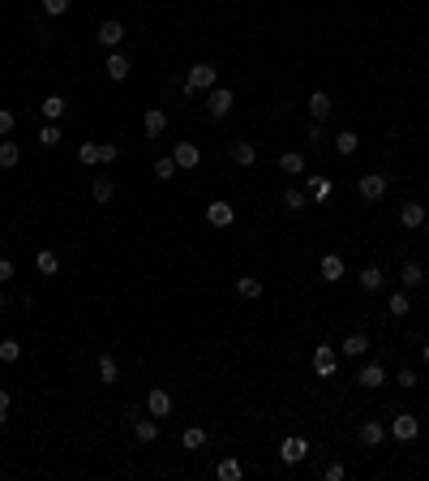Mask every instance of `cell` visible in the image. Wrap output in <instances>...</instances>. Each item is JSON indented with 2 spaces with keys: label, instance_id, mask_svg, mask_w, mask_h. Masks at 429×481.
I'll use <instances>...</instances> for the list:
<instances>
[{
  "label": "cell",
  "instance_id": "cell-1",
  "mask_svg": "<svg viewBox=\"0 0 429 481\" xmlns=\"http://www.w3.org/2000/svg\"><path fill=\"white\" fill-rule=\"evenodd\" d=\"M185 95H194V90H215V65H206V60H198L194 69L185 73Z\"/></svg>",
  "mask_w": 429,
  "mask_h": 481
},
{
  "label": "cell",
  "instance_id": "cell-2",
  "mask_svg": "<svg viewBox=\"0 0 429 481\" xmlns=\"http://www.w3.org/2000/svg\"><path fill=\"white\" fill-rule=\"evenodd\" d=\"M361 198L365 202H378V198H387V189H391V176L387 172H369V176H361Z\"/></svg>",
  "mask_w": 429,
  "mask_h": 481
},
{
  "label": "cell",
  "instance_id": "cell-3",
  "mask_svg": "<svg viewBox=\"0 0 429 481\" xmlns=\"http://www.w3.org/2000/svg\"><path fill=\"white\" fill-rule=\"evenodd\" d=\"M343 275H348V267H343L339 254H322V262H317V280H322V284H339Z\"/></svg>",
  "mask_w": 429,
  "mask_h": 481
},
{
  "label": "cell",
  "instance_id": "cell-4",
  "mask_svg": "<svg viewBox=\"0 0 429 481\" xmlns=\"http://www.w3.org/2000/svg\"><path fill=\"white\" fill-rule=\"evenodd\" d=\"M313 370H317V378H335L339 357H335V348H330V344H317V352H313Z\"/></svg>",
  "mask_w": 429,
  "mask_h": 481
},
{
  "label": "cell",
  "instance_id": "cell-5",
  "mask_svg": "<svg viewBox=\"0 0 429 481\" xmlns=\"http://www.w3.org/2000/svg\"><path fill=\"white\" fill-rule=\"evenodd\" d=\"M232 103H236V99H232V90H228V86H215V90H211V99H206V116H215V121H219V116H228Z\"/></svg>",
  "mask_w": 429,
  "mask_h": 481
},
{
  "label": "cell",
  "instance_id": "cell-6",
  "mask_svg": "<svg viewBox=\"0 0 429 481\" xmlns=\"http://www.w3.org/2000/svg\"><path fill=\"white\" fill-rule=\"evenodd\" d=\"M172 159H177L181 172H194V168L202 164V151L194 147V142H177V147H172Z\"/></svg>",
  "mask_w": 429,
  "mask_h": 481
},
{
  "label": "cell",
  "instance_id": "cell-7",
  "mask_svg": "<svg viewBox=\"0 0 429 481\" xmlns=\"http://www.w3.org/2000/svg\"><path fill=\"white\" fill-rule=\"evenodd\" d=\"M391 434L400 439V443H412V439L421 434V421H417V417H412V412H400V417H395V421H391Z\"/></svg>",
  "mask_w": 429,
  "mask_h": 481
},
{
  "label": "cell",
  "instance_id": "cell-8",
  "mask_svg": "<svg viewBox=\"0 0 429 481\" xmlns=\"http://www.w3.org/2000/svg\"><path fill=\"white\" fill-rule=\"evenodd\" d=\"M232 219H236L232 202H211L206 206V223H211V228H232Z\"/></svg>",
  "mask_w": 429,
  "mask_h": 481
},
{
  "label": "cell",
  "instance_id": "cell-9",
  "mask_svg": "<svg viewBox=\"0 0 429 481\" xmlns=\"http://www.w3.org/2000/svg\"><path fill=\"white\" fill-rule=\"evenodd\" d=\"M146 412L155 417V421H164V417H172V395H168L164 387L146 391Z\"/></svg>",
  "mask_w": 429,
  "mask_h": 481
},
{
  "label": "cell",
  "instance_id": "cell-10",
  "mask_svg": "<svg viewBox=\"0 0 429 481\" xmlns=\"http://www.w3.org/2000/svg\"><path fill=\"white\" fill-rule=\"evenodd\" d=\"M305 456H309V443H305V439H296V434H292V439H283V443H279V460H283V464H300Z\"/></svg>",
  "mask_w": 429,
  "mask_h": 481
},
{
  "label": "cell",
  "instance_id": "cell-11",
  "mask_svg": "<svg viewBox=\"0 0 429 481\" xmlns=\"http://www.w3.org/2000/svg\"><path fill=\"white\" fill-rule=\"evenodd\" d=\"M94 39H99V43L107 47V52H116V47H120V39H125V22H116V18H107V22L99 26V35H94Z\"/></svg>",
  "mask_w": 429,
  "mask_h": 481
},
{
  "label": "cell",
  "instance_id": "cell-12",
  "mask_svg": "<svg viewBox=\"0 0 429 481\" xmlns=\"http://www.w3.org/2000/svg\"><path fill=\"white\" fill-rule=\"evenodd\" d=\"M400 223H404L408 232L425 228V206H421V202H404V206H400Z\"/></svg>",
  "mask_w": 429,
  "mask_h": 481
},
{
  "label": "cell",
  "instance_id": "cell-13",
  "mask_svg": "<svg viewBox=\"0 0 429 481\" xmlns=\"http://www.w3.org/2000/svg\"><path fill=\"white\" fill-rule=\"evenodd\" d=\"M103 69H107V77H112V82H125V77H129V56H120V52H107V60H103Z\"/></svg>",
  "mask_w": 429,
  "mask_h": 481
},
{
  "label": "cell",
  "instance_id": "cell-14",
  "mask_svg": "<svg viewBox=\"0 0 429 481\" xmlns=\"http://www.w3.org/2000/svg\"><path fill=\"white\" fill-rule=\"evenodd\" d=\"M330 189H335V185H330V176H309V185H305V194H309V202H317V206H322L326 198H330Z\"/></svg>",
  "mask_w": 429,
  "mask_h": 481
},
{
  "label": "cell",
  "instance_id": "cell-15",
  "mask_svg": "<svg viewBox=\"0 0 429 481\" xmlns=\"http://www.w3.org/2000/svg\"><path fill=\"white\" fill-rule=\"evenodd\" d=\"M356 280H361V288H365V293H378V288L387 284L382 267H374V262H369V267H361V271H356Z\"/></svg>",
  "mask_w": 429,
  "mask_h": 481
},
{
  "label": "cell",
  "instance_id": "cell-16",
  "mask_svg": "<svg viewBox=\"0 0 429 481\" xmlns=\"http://www.w3.org/2000/svg\"><path fill=\"white\" fill-rule=\"evenodd\" d=\"M142 125H146V138H159V134L168 130V112H164V108H146Z\"/></svg>",
  "mask_w": 429,
  "mask_h": 481
},
{
  "label": "cell",
  "instance_id": "cell-17",
  "mask_svg": "<svg viewBox=\"0 0 429 481\" xmlns=\"http://www.w3.org/2000/svg\"><path fill=\"white\" fill-rule=\"evenodd\" d=\"M35 271H39L43 280H52L56 271H60V258H56V249H39V254H35Z\"/></svg>",
  "mask_w": 429,
  "mask_h": 481
},
{
  "label": "cell",
  "instance_id": "cell-18",
  "mask_svg": "<svg viewBox=\"0 0 429 481\" xmlns=\"http://www.w3.org/2000/svg\"><path fill=\"white\" fill-rule=\"evenodd\" d=\"M356 382H361V387H382V382H387V370H382V365H378V361H369V365H365V370L356 374Z\"/></svg>",
  "mask_w": 429,
  "mask_h": 481
},
{
  "label": "cell",
  "instance_id": "cell-19",
  "mask_svg": "<svg viewBox=\"0 0 429 481\" xmlns=\"http://www.w3.org/2000/svg\"><path fill=\"white\" fill-rule=\"evenodd\" d=\"M232 159L241 168H253L258 164V147H253V142H232Z\"/></svg>",
  "mask_w": 429,
  "mask_h": 481
},
{
  "label": "cell",
  "instance_id": "cell-20",
  "mask_svg": "<svg viewBox=\"0 0 429 481\" xmlns=\"http://www.w3.org/2000/svg\"><path fill=\"white\" fill-rule=\"evenodd\" d=\"M309 116H313V121H326V116H330V95H326V90H313V95H309Z\"/></svg>",
  "mask_w": 429,
  "mask_h": 481
},
{
  "label": "cell",
  "instance_id": "cell-21",
  "mask_svg": "<svg viewBox=\"0 0 429 481\" xmlns=\"http://www.w3.org/2000/svg\"><path fill=\"white\" fill-rule=\"evenodd\" d=\"M339 352H343V357H365V352H369V340H365L361 331H352V335L339 344Z\"/></svg>",
  "mask_w": 429,
  "mask_h": 481
},
{
  "label": "cell",
  "instance_id": "cell-22",
  "mask_svg": "<svg viewBox=\"0 0 429 481\" xmlns=\"http://www.w3.org/2000/svg\"><path fill=\"white\" fill-rule=\"evenodd\" d=\"M305 206H309V194H305V189H296V185L283 189V211H305Z\"/></svg>",
  "mask_w": 429,
  "mask_h": 481
},
{
  "label": "cell",
  "instance_id": "cell-23",
  "mask_svg": "<svg viewBox=\"0 0 429 481\" xmlns=\"http://www.w3.org/2000/svg\"><path fill=\"white\" fill-rule=\"evenodd\" d=\"M382 439H387L382 421H365V426H361V443H365V447H382Z\"/></svg>",
  "mask_w": 429,
  "mask_h": 481
},
{
  "label": "cell",
  "instance_id": "cell-24",
  "mask_svg": "<svg viewBox=\"0 0 429 481\" xmlns=\"http://www.w3.org/2000/svg\"><path fill=\"white\" fill-rule=\"evenodd\" d=\"M90 194H94V202H112V194H116L112 176H107V172H99V176H94V189H90Z\"/></svg>",
  "mask_w": 429,
  "mask_h": 481
},
{
  "label": "cell",
  "instance_id": "cell-25",
  "mask_svg": "<svg viewBox=\"0 0 429 481\" xmlns=\"http://www.w3.org/2000/svg\"><path fill=\"white\" fill-rule=\"evenodd\" d=\"M279 172H283V176H296V172H305V155H296V151H283V155H279Z\"/></svg>",
  "mask_w": 429,
  "mask_h": 481
},
{
  "label": "cell",
  "instance_id": "cell-26",
  "mask_svg": "<svg viewBox=\"0 0 429 481\" xmlns=\"http://www.w3.org/2000/svg\"><path fill=\"white\" fill-rule=\"evenodd\" d=\"M181 447H185V452H202V447H206V430L202 426H189L185 434H181Z\"/></svg>",
  "mask_w": 429,
  "mask_h": 481
},
{
  "label": "cell",
  "instance_id": "cell-27",
  "mask_svg": "<svg viewBox=\"0 0 429 481\" xmlns=\"http://www.w3.org/2000/svg\"><path fill=\"white\" fill-rule=\"evenodd\" d=\"M400 280H404V288H425V271H421V262H404Z\"/></svg>",
  "mask_w": 429,
  "mask_h": 481
},
{
  "label": "cell",
  "instance_id": "cell-28",
  "mask_svg": "<svg viewBox=\"0 0 429 481\" xmlns=\"http://www.w3.org/2000/svg\"><path fill=\"white\" fill-rule=\"evenodd\" d=\"M133 434H138L142 443H155V439H159V426H155V417H138V421H133Z\"/></svg>",
  "mask_w": 429,
  "mask_h": 481
},
{
  "label": "cell",
  "instance_id": "cell-29",
  "mask_svg": "<svg viewBox=\"0 0 429 481\" xmlns=\"http://www.w3.org/2000/svg\"><path fill=\"white\" fill-rule=\"evenodd\" d=\"M18 159H22L18 142H13V138H5V142H0V168H18Z\"/></svg>",
  "mask_w": 429,
  "mask_h": 481
},
{
  "label": "cell",
  "instance_id": "cell-30",
  "mask_svg": "<svg viewBox=\"0 0 429 481\" xmlns=\"http://www.w3.org/2000/svg\"><path fill=\"white\" fill-rule=\"evenodd\" d=\"M155 181H172V176H177L181 168H177V159H172V155H164V159H155Z\"/></svg>",
  "mask_w": 429,
  "mask_h": 481
},
{
  "label": "cell",
  "instance_id": "cell-31",
  "mask_svg": "<svg viewBox=\"0 0 429 481\" xmlns=\"http://www.w3.org/2000/svg\"><path fill=\"white\" fill-rule=\"evenodd\" d=\"M356 147H361V138L352 134V130H343V134H335V151L348 159V155H356Z\"/></svg>",
  "mask_w": 429,
  "mask_h": 481
},
{
  "label": "cell",
  "instance_id": "cell-32",
  "mask_svg": "<svg viewBox=\"0 0 429 481\" xmlns=\"http://www.w3.org/2000/svg\"><path fill=\"white\" fill-rule=\"evenodd\" d=\"M120 378V370H116V361H112V352H103L99 357V382H107V387H112V382Z\"/></svg>",
  "mask_w": 429,
  "mask_h": 481
},
{
  "label": "cell",
  "instance_id": "cell-33",
  "mask_svg": "<svg viewBox=\"0 0 429 481\" xmlns=\"http://www.w3.org/2000/svg\"><path fill=\"white\" fill-rule=\"evenodd\" d=\"M236 293H241V297H262V280L258 275H241V280H236Z\"/></svg>",
  "mask_w": 429,
  "mask_h": 481
},
{
  "label": "cell",
  "instance_id": "cell-34",
  "mask_svg": "<svg viewBox=\"0 0 429 481\" xmlns=\"http://www.w3.org/2000/svg\"><path fill=\"white\" fill-rule=\"evenodd\" d=\"M65 108H69V103L60 99V95H47V99H43V116H47V121H60V116H65Z\"/></svg>",
  "mask_w": 429,
  "mask_h": 481
},
{
  "label": "cell",
  "instance_id": "cell-35",
  "mask_svg": "<svg viewBox=\"0 0 429 481\" xmlns=\"http://www.w3.org/2000/svg\"><path fill=\"white\" fill-rule=\"evenodd\" d=\"M77 164H82V168L99 164V142H82V147H77Z\"/></svg>",
  "mask_w": 429,
  "mask_h": 481
},
{
  "label": "cell",
  "instance_id": "cell-36",
  "mask_svg": "<svg viewBox=\"0 0 429 481\" xmlns=\"http://www.w3.org/2000/svg\"><path fill=\"white\" fill-rule=\"evenodd\" d=\"M215 477L219 481H241V464H236V460H219L215 464Z\"/></svg>",
  "mask_w": 429,
  "mask_h": 481
},
{
  "label": "cell",
  "instance_id": "cell-37",
  "mask_svg": "<svg viewBox=\"0 0 429 481\" xmlns=\"http://www.w3.org/2000/svg\"><path fill=\"white\" fill-rule=\"evenodd\" d=\"M60 138H65V134H60V130H56V125H52V121H47V125H43V130H39V147H60Z\"/></svg>",
  "mask_w": 429,
  "mask_h": 481
},
{
  "label": "cell",
  "instance_id": "cell-38",
  "mask_svg": "<svg viewBox=\"0 0 429 481\" xmlns=\"http://www.w3.org/2000/svg\"><path fill=\"white\" fill-rule=\"evenodd\" d=\"M387 310L395 314V318H404L412 306H408V293H391V301H387Z\"/></svg>",
  "mask_w": 429,
  "mask_h": 481
},
{
  "label": "cell",
  "instance_id": "cell-39",
  "mask_svg": "<svg viewBox=\"0 0 429 481\" xmlns=\"http://www.w3.org/2000/svg\"><path fill=\"white\" fill-rule=\"evenodd\" d=\"M18 357H22V344L18 340H0V361L9 365V361H18Z\"/></svg>",
  "mask_w": 429,
  "mask_h": 481
},
{
  "label": "cell",
  "instance_id": "cell-40",
  "mask_svg": "<svg viewBox=\"0 0 429 481\" xmlns=\"http://www.w3.org/2000/svg\"><path fill=\"white\" fill-rule=\"evenodd\" d=\"M13 125H18V116H13L9 108H0V138H9V134H13Z\"/></svg>",
  "mask_w": 429,
  "mask_h": 481
},
{
  "label": "cell",
  "instance_id": "cell-41",
  "mask_svg": "<svg viewBox=\"0 0 429 481\" xmlns=\"http://www.w3.org/2000/svg\"><path fill=\"white\" fill-rule=\"evenodd\" d=\"M116 155H120V151H116V142H103V147H99V164L112 168V164H116Z\"/></svg>",
  "mask_w": 429,
  "mask_h": 481
},
{
  "label": "cell",
  "instance_id": "cell-42",
  "mask_svg": "<svg viewBox=\"0 0 429 481\" xmlns=\"http://www.w3.org/2000/svg\"><path fill=\"white\" fill-rule=\"evenodd\" d=\"M65 9H69V0H43V13H47V18H60Z\"/></svg>",
  "mask_w": 429,
  "mask_h": 481
},
{
  "label": "cell",
  "instance_id": "cell-43",
  "mask_svg": "<svg viewBox=\"0 0 429 481\" xmlns=\"http://www.w3.org/2000/svg\"><path fill=\"white\" fill-rule=\"evenodd\" d=\"M395 382H400L404 391H412V387H417V370H400V374H395Z\"/></svg>",
  "mask_w": 429,
  "mask_h": 481
},
{
  "label": "cell",
  "instance_id": "cell-44",
  "mask_svg": "<svg viewBox=\"0 0 429 481\" xmlns=\"http://www.w3.org/2000/svg\"><path fill=\"white\" fill-rule=\"evenodd\" d=\"M5 426H9V391L0 387V430H5Z\"/></svg>",
  "mask_w": 429,
  "mask_h": 481
},
{
  "label": "cell",
  "instance_id": "cell-45",
  "mask_svg": "<svg viewBox=\"0 0 429 481\" xmlns=\"http://www.w3.org/2000/svg\"><path fill=\"white\" fill-rule=\"evenodd\" d=\"M305 138H309V142H322V138H326V130H322V121H313V125H309V130H305Z\"/></svg>",
  "mask_w": 429,
  "mask_h": 481
},
{
  "label": "cell",
  "instance_id": "cell-46",
  "mask_svg": "<svg viewBox=\"0 0 429 481\" xmlns=\"http://www.w3.org/2000/svg\"><path fill=\"white\" fill-rule=\"evenodd\" d=\"M322 481H343V464H326V473H322Z\"/></svg>",
  "mask_w": 429,
  "mask_h": 481
},
{
  "label": "cell",
  "instance_id": "cell-47",
  "mask_svg": "<svg viewBox=\"0 0 429 481\" xmlns=\"http://www.w3.org/2000/svg\"><path fill=\"white\" fill-rule=\"evenodd\" d=\"M9 280H13V262L0 258V284H9Z\"/></svg>",
  "mask_w": 429,
  "mask_h": 481
},
{
  "label": "cell",
  "instance_id": "cell-48",
  "mask_svg": "<svg viewBox=\"0 0 429 481\" xmlns=\"http://www.w3.org/2000/svg\"><path fill=\"white\" fill-rule=\"evenodd\" d=\"M421 361H425V365H429V340H425V344H421Z\"/></svg>",
  "mask_w": 429,
  "mask_h": 481
},
{
  "label": "cell",
  "instance_id": "cell-49",
  "mask_svg": "<svg viewBox=\"0 0 429 481\" xmlns=\"http://www.w3.org/2000/svg\"><path fill=\"white\" fill-rule=\"evenodd\" d=\"M0 310H5V297H0Z\"/></svg>",
  "mask_w": 429,
  "mask_h": 481
},
{
  "label": "cell",
  "instance_id": "cell-50",
  "mask_svg": "<svg viewBox=\"0 0 429 481\" xmlns=\"http://www.w3.org/2000/svg\"><path fill=\"white\" fill-rule=\"evenodd\" d=\"M425 232H429V219H425Z\"/></svg>",
  "mask_w": 429,
  "mask_h": 481
}]
</instances>
